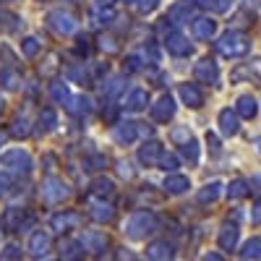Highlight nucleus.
I'll use <instances>...</instances> for the list:
<instances>
[{
  "instance_id": "nucleus-1",
  "label": "nucleus",
  "mask_w": 261,
  "mask_h": 261,
  "mask_svg": "<svg viewBox=\"0 0 261 261\" xmlns=\"http://www.w3.org/2000/svg\"><path fill=\"white\" fill-rule=\"evenodd\" d=\"M160 227V222H157V217L154 214H149V212H139V214H134L128 220V225H125V232L134 238V241H141V238H146L149 232H154Z\"/></svg>"
},
{
  "instance_id": "nucleus-2",
  "label": "nucleus",
  "mask_w": 261,
  "mask_h": 261,
  "mask_svg": "<svg viewBox=\"0 0 261 261\" xmlns=\"http://www.w3.org/2000/svg\"><path fill=\"white\" fill-rule=\"evenodd\" d=\"M146 256L151 261H175V248H172V243H167V241H157V243H151L146 248Z\"/></svg>"
},
{
  "instance_id": "nucleus-3",
  "label": "nucleus",
  "mask_w": 261,
  "mask_h": 261,
  "mask_svg": "<svg viewBox=\"0 0 261 261\" xmlns=\"http://www.w3.org/2000/svg\"><path fill=\"white\" fill-rule=\"evenodd\" d=\"M29 251H32V256L34 258H42L47 251H50V235L47 232H34L32 235V241H29Z\"/></svg>"
},
{
  "instance_id": "nucleus-4",
  "label": "nucleus",
  "mask_w": 261,
  "mask_h": 261,
  "mask_svg": "<svg viewBox=\"0 0 261 261\" xmlns=\"http://www.w3.org/2000/svg\"><path fill=\"white\" fill-rule=\"evenodd\" d=\"M222 50H225L227 55H241V53L248 50V42H246L241 34H227V37L222 39Z\"/></svg>"
},
{
  "instance_id": "nucleus-5",
  "label": "nucleus",
  "mask_w": 261,
  "mask_h": 261,
  "mask_svg": "<svg viewBox=\"0 0 261 261\" xmlns=\"http://www.w3.org/2000/svg\"><path fill=\"white\" fill-rule=\"evenodd\" d=\"M81 243L86 246V251H102L105 243H107V238L102 232H97V230H89V232H84Z\"/></svg>"
},
{
  "instance_id": "nucleus-6",
  "label": "nucleus",
  "mask_w": 261,
  "mask_h": 261,
  "mask_svg": "<svg viewBox=\"0 0 261 261\" xmlns=\"http://www.w3.org/2000/svg\"><path fill=\"white\" fill-rule=\"evenodd\" d=\"M235 243H238V227H235V225H225L222 232H220V246H222L225 251H232Z\"/></svg>"
},
{
  "instance_id": "nucleus-7",
  "label": "nucleus",
  "mask_w": 261,
  "mask_h": 261,
  "mask_svg": "<svg viewBox=\"0 0 261 261\" xmlns=\"http://www.w3.org/2000/svg\"><path fill=\"white\" fill-rule=\"evenodd\" d=\"M79 222V217L76 214H55L53 217V230H58V232H65V230H71L73 225Z\"/></svg>"
},
{
  "instance_id": "nucleus-8",
  "label": "nucleus",
  "mask_w": 261,
  "mask_h": 261,
  "mask_svg": "<svg viewBox=\"0 0 261 261\" xmlns=\"http://www.w3.org/2000/svg\"><path fill=\"white\" fill-rule=\"evenodd\" d=\"M243 258H261V238H251L243 246Z\"/></svg>"
},
{
  "instance_id": "nucleus-9",
  "label": "nucleus",
  "mask_w": 261,
  "mask_h": 261,
  "mask_svg": "<svg viewBox=\"0 0 261 261\" xmlns=\"http://www.w3.org/2000/svg\"><path fill=\"white\" fill-rule=\"evenodd\" d=\"M63 196H65V191L60 188V183L58 180H50L47 188H45V199L47 201H58V199H63Z\"/></svg>"
},
{
  "instance_id": "nucleus-10",
  "label": "nucleus",
  "mask_w": 261,
  "mask_h": 261,
  "mask_svg": "<svg viewBox=\"0 0 261 261\" xmlns=\"http://www.w3.org/2000/svg\"><path fill=\"white\" fill-rule=\"evenodd\" d=\"M238 110H241V115L246 118H253L256 115V102L251 97H241V102H238Z\"/></svg>"
},
{
  "instance_id": "nucleus-11",
  "label": "nucleus",
  "mask_w": 261,
  "mask_h": 261,
  "mask_svg": "<svg viewBox=\"0 0 261 261\" xmlns=\"http://www.w3.org/2000/svg\"><path fill=\"white\" fill-rule=\"evenodd\" d=\"M217 196H220V183H212V186H206L201 193H199V201H214L217 199Z\"/></svg>"
},
{
  "instance_id": "nucleus-12",
  "label": "nucleus",
  "mask_w": 261,
  "mask_h": 261,
  "mask_svg": "<svg viewBox=\"0 0 261 261\" xmlns=\"http://www.w3.org/2000/svg\"><path fill=\"white\" fill-rule=\"evenodd\" d=\"M246 193H248V188H246V183H243V180L232 183V186H230V191H227V196H230V199H235V201H238V199H243Z\"/></svg>"
},
{
  "instance_id": "nucleus-13",
  "label": "nucleus",
  "mask_w": 261,
  "mask_h": 261,
  "mask_svg": "<svg viewBox=\"0 0 261 261\" xmlns=\"http://www.w3.org/2000/svg\"><path fill=\"white\" fill-rule=\"evenodd\" d=\"M167 188H170L172 193H180V191L188 188V180H186V178H170V180H167Z\"/></svg>"
},
{
  "instance_id": "nucleus-14",
  "label": "nucleus",
  "mask_w": 261,
  "mask_h": 261,
  "mask_svg": "<svg viewBox=\"0 0 261 261\" xmlns=\"http://www.w3.org/2000/svg\"><path fill=\"white\" fill-rule=\"evenodd\" d=\"M222 128H225V134H235V130H238V123H235V118L227 110L222 113Z\"/></svg>"
},
{
  "instance_id": "nucleus-15",
  "label": "nucleus",
  "mask_w": 261,
  "mask_h": 261,
  "mask_svg": "<svg viewBox=\"0 0 261 261\" xmlns=\"http://www.w3.org/2000/svg\"><path fill=\"white\" fill-rule=\"evenodd\" d=\"M94 220H99V222L113 220V209H110V206H97V209H94Z\"/></svg>"
},
{
  "instance_id": "nucleus-16",
  "label": "nucleus",
  "mask_w": 261,
  "mask_h": 261,
  "mask_svg": "<svg viewBox=\"0 0 261 261\" xmlns=\"http://www.w3.org/2000/svg\"><path fill=\"white\" fill-rule=\"evenodd\" d=\"M16 258H18V248L16 246H8L6 253H3V261H16Z\"/></svg>"
},
{
  "instance_id": "nucleus-17",
  "label": "nucleus",
  "mask_w": 261,
  "mask_h": 261,
  "mask_svg": "<svg viewBox=\"0 0 261 261\" xmlns=\"http://www.w3.org/2000/svg\"><path fill=\"white\" fill-rule=\"evenodd\" d=\"M251 220H253L256 225H261V201L253 206V212H251Z\"/></svg>"
},
{
  "instance_id": "nucleus-18",
  "label": "nucleus",
  "mask_w": 261,
  "mask_h": 261,
  "mask_svg": "<svg viewBox=\"0 0 261 261\" xmlns=\"http://www.w3.org/2000/svg\"><path fill=\"white\" fill-rule=\"evenodd\" d=\"M204 261H225V258H222L220 253H206V256H204Z\"/></svg>"
},
{
  "instance_id": "nucleus-19",
  "label": "nucleus",
  "mask_w": 261,
  "mask_h": 261,
  "mask_svg": "<svg viewBox=\"0 0 261 261\" xmlns=\"http://www.w3.org/2000/svg\"><path fill=\"white\" fill-rule=\"evenodd\" d=\"M251 188H253V191H261V178H253V180H251Z\"/></svg>"
},
{
  "instance_id": "nucleus-20",
  "label": "nucleus",
  "mask_w": 261,
  "mask_h": 261,
  "mask_svg": "<svg viewBox=\"0 0 261 261\" xmlns=\"http://www.w3.org/2000/svg\"><path fill=\"white\" fill-rule=\"evenodd\" d=\"M258 149H261V139H258Z\"/></svg>"
}]
</instances>
